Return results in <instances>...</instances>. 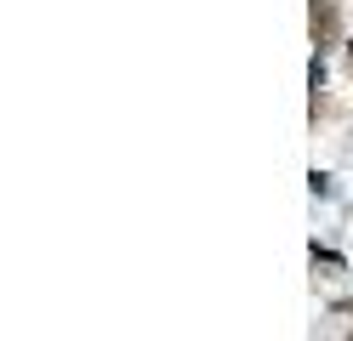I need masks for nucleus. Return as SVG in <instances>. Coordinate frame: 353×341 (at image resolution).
Segmentation results:
<instances>
[{
	"label": "nucleus",
	"mask_w": 353,
	"mask_h": 341,
	"mask_svg": "<svg viewBox=\"0 0 353 341\" xmlns=\"http://www.w3.org/2000/svg\"><path fill=\"white\" fill-rule=\"evenodd\" d=\"M307 34H314V45H319V52L342 40V17H336V0H307Z\"/></svg>",
	"instance_id": "obj_1"
},
{
	"label": "nucleus",
	"mask_w": 353,
	"mask_h": 341,
	"mask_svg": "<svg viewBox=\"0 0 353 341\" xmlns=\"http://www.w3.org/2000/svg\"><path fill=\"white\" fill-rule=\"evenodd\" d=\"M347 68H353V40H347Z\"/></svg>",
	"instance_id": "obj_2"
}]
</instances>
